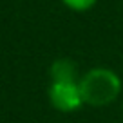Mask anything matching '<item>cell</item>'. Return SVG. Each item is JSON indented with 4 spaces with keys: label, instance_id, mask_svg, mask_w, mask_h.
Masks as SVG:
<instances>
[{
    "label": "cell",
    "instance_id": "1",
    "mask_svg": "<svg viewBox=\"0 0 123 123\" xmlns=\"http://www.w3.org/2000/svg\"><path fill=\"white\" fill-rule=\"evenodd\" d=\"M80 92L83 105L91 107H105L114 103L123 91L121 78L118 73L107 67H94L80 76Z\"/></svg>",
    "mask_w": 123,
    "mask_h": 123
},
{
    "label": "cell",
    "instance_id": "2",
    "mask_svg": "<svg viewBox=\"0 0 123 123\" xmlns=\"http://www.w3.org/2000/svg\"><path fill=\"white\" fill-rule=\"evenodd\" d=\"M78 81H51L49 89H47V96L56 111L74 112L83 105Z\"/></svg>",
    "mask_w": 123,
    "mask_h": 123
},
{
    "label": "cell",
    "instance_id": "3",
    "mask_svg": "<svg viewBox=\"0 0 123 123\" xmlns=\"http://www.w3.org/2000/svg\"><path fill=\"white\" fill-rule=\"evenodd\" d=\"M51 81H78V65L69 58H58L49 67Z\"/></svg>",
    "mask_w": 123,
    "mask_h": 123
},
{
    "label": "cell",
    "instance_id": "4",
    "mask_svg": "<svg viewBox=\"0 0 123 123\" xmlns=\"http://www.w3.org/2000/svg\"><path fill=\"white\" fill-rule=\"evenodd\" d=\"M65 7H69L71 11H76V13H85L89 9H92L96 6L98 0H62Z\"/></svg>",
    "mask_w": 123,
    "mask_h": 123
}]
</instances>
